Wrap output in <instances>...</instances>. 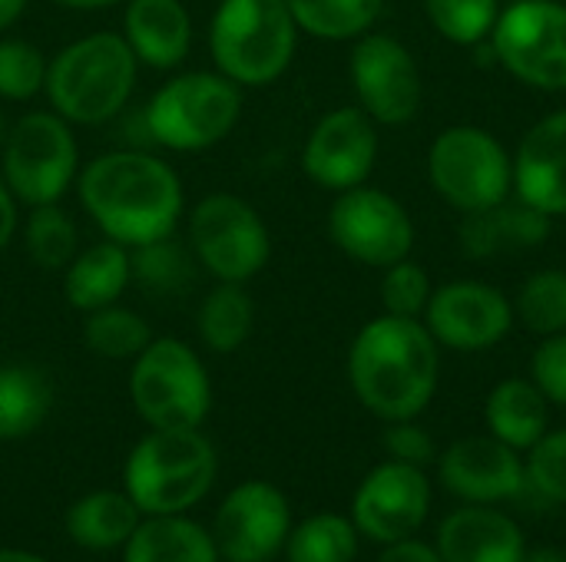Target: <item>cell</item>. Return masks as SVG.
Here are the masks:
<instances>
[{"label":"cell","mask_w":566,"mask_h":562,"mask_svg":"<svg viewBox=\"0 0 566 562\" xmlns=\"http://www.w3.org/2000/svg\"><path fill=\"white\" fill-rule=\"evenodd\" d=\"M80 202L99 232L126 248L176 235L182 219V179L153 152L113 149L76 176Z\"/></svg>","instance_id":"1"},{"label":"cell","mask_w":566,"mask_h":562,"mask_svg":"<svg viewBox=\"0 0 566 562\" xmlns=\"http://www.w3.org/2000/svg\"><path fill=\"white\" fill-rule=\"evenodd\" d=\"M438 341L418 318L381 315L348 351L352 391L385 424L415 421L438 391Z\"/></svg>","instance_id":"2"},{"label":"cell","mask_w":566,"mask_h":562,"mask_svg":"<svg viewBox=\"0 0 566 562\" xmlns=\"http://www.w3.org/2000/svg\"><path fill=\"white\" fill-rule=\"evenodd\" d=\"M139 60L123 40V33H86L63 50L46 66L43 93L66 123L99 126L126 109L136 86Z\"/></svg>","instance_id":"3"},{"label":"cell","mask_w":566,"mask_h":562,"mask_svg":"<svg viewBox=\"0 0 566 562\" xmlns=\"http://www.w3.org/2000/svg\"><path fill=\"white\" fill-rule=\"evenodd\" d=\"M216 484V450L199 427L146 434L123 470V490L146 517L186 513Z\"/></svg>","instance_id":"4"},{"label":"cell","mask_w":566,"mask_h":562,"mask_svg":"<svg viewBox=\"0 0 566 562\" xmlns=\"http://www.w3.org/2000/svg\"><path fill=\"white\" fill-rule=\"evenodd\" d=\"M298 23L285 0H219L209 23L216 70L239 86L275 83L295 56Z\"/></svg>","instance_id":"5"},{"label":"cell","mask_w":566,"mask_h":562,"mask_svg":"<svg viewBox=\"0 0 566 562\" xmlns=\"http://www.w3.org/2000/svg\"><path fill=\"white\" fill-rule=\"evenodd\" d=\"M242 116V86L219 70L172 76L143 106L146 136L169 152H202L219 146Z\"/></svg>","instance_id":"6"},{"label":"cell","mask_w":566,"mask_h":562,"mask_svg":"<svg viewBox=\"0 0 566 562\" xmlns=\"http://www.w3.org/2000/svg\"><path fill=\"white\" fill-rule=\"evenodd\" d=\"M129 397L153 431L202 427L212 407V384L199 354L179 338H153L129 374Z\"/></svg>","instance_id":"7"},{"label":"cell","mask_w":566,"mask_h":562,"mask_svg":"<svg viewBox=\"0 0 566 562\" xmlns=\"http://www.w3.org/2000/svg\"><path fill=\"white\" fill-rule=\"evenodd\" d=\"M80 176V146L73 123L53 109L20 116L0 149V179L20 205L60 202Z\"/></svg>","instance_id":"8"},{"label":"cell","mask_w":566,"mask_h":562,"mask_svg":"<svg viewBox=\"0 0 566 562\" xmlns=\"http://www.w3.org/2000/svg\"><path fill=\"white\" fill-rule=\"evenodd\" d=\"M189 248L199 268L219 282L245 285L272 255L269 225L262 215L232 192H212L189 212Z\"/></svg>","instance_id":"9"},{"label":"cell","mask_w":566,"mask_h":562,"mask_svg":"<svg viewBox=\"0 0 566 562\" xmlns=\"http://www.w3.org/2000/svg\"><path fill=\"white\" fill-rule=\"evenodd\" d=\"M428 176L438 195L458 212L497 205L514 189V162L507 149L478 126L444 129L428 152Z\"/></svg>","instance_id":"10"},{"label":"cell","mask_w":566,"mask_h":562,"mask_svg":"<svg viewBox=\"0 0 566 562\" xmlns=\"http://www.w3.org/2000/svg\"><path fill=\"white\" fill-rule=\"evenodd\" d=\"M494 56L534 89H566V7L557 0H517L491 30Z\"/></svg>","instance_id":"11"},{"label":"cell","mask_w":566,"mask_h":562,"mask_svg":"<svg viewBox=\"0 0 566 562\" xmlns=\"http://www.w3.org/2000/svg\"><path fill=\"white\" fill-rule=\"evenodd\" d=\"M328 235L348 258L375 268L405 262L415 245V225L405 205L368 185L338 192L328 212Z\"/></svg>","instance_id":"12"},{"label":"cell","mask_w":566,"mask_h":562,"mask_svg":"<svg viewBox=\"0 0 566 562\" xmlns=\"http://www.w3.org/2000/svg\"><path fill=\"white\" fill-rule=\"evenodd\" d=\"M431 513V480L421 467L385 460L378 464L352 500V523L371 543L411 540Z\"/></svg>","instance_id":"13"},{"label":"cell","mask_w":566,"mask_h":562,"mask_svg":"<svg viewBox=\"0 0 566 562\" xmlns=\"http://www.w3.org/2000/svg\"><path fill=\"white\" fill-rule=\"evenodd\" d=\"M352 83L361 109L385 126L415 119L421 106V73L411 50L388 33H361L352 50Z\"/></svg>","instance_id":"14"},{"label":"cell","mask_w":566,"mask_h":562,"mask_svg":"<svg viewBox=\"0 0 566 562\" xmlns=\"http://www.w3.org/2000/svg\"><path fill=\"white\" fill-rule=\"evenodd\" d=\"M292 510L279 487L249 480L235 487L216 513V550L226 562H269L285 550Z\"/></svg>","instance_id":"15"},{"label":"cell","mask_w":566,"mask_h":562,"mask_svg":"<svg viewBox=\"0 0 566 562\" xmlns=\"http://www.w3.org/2000/svg\"><path fill=\"white\" fill-rule=\"evenodd\" d=\"M378 159V129L375 119L358 106L332 109L315 123L302 149L305 176L332 192L365 185Z\"/></svg>","instance_id":"16"},{"label":"cell","mask_w":566,"mask_h":562,"mask_svg":"<svg viewBox=\"0 0 566 562\" xmlns=\"http://www.w3.org/2000/svg\"><path fill=\"white\" fill-rule=\"evenodd\" d=\"M514 325L511 298L484 282H451L431 291L424 328L431 338L454 351H484L507 338Z\"/></svg>","instance_id":"17"},{"label":"cell","mask_w":566,"mask_h":562,"mask_svg":"<svg viewBox=\"0 0 566 562\" xmlns=\"http://www.w3.org/2000/svg\"><path fill=\"white\" fill-rule=\"evenodd\" d=\"M441 487L461 503L497 507L524 497L527 464L497 437H461L438 460Z\"/></svg>","instance_id":"18"},{"label":"cell","mask_w":566,"mask_h":562,"mask_svg":"<svg viewBox=\"0 0 566 562\" xmlns=\"http://www.w3.org/2000/svg\"><path fill=\"white\" fill-rule=\"evenodd\" d=\"M434 550L444 562H524L527 537L504 510L464 503L438 527Z\"/></svg>","instance_id":"19"},{"label":"cell","mask_w":566,"mask_h":562,"mask_svg":"<svg viewBox=\"0 0 566 562\" xmlns=\"http://www.w3.org/2000/svg\"><path fill=\"white\" fill-rule=\"evenodd\" d=\"M517 199L544 215H566V109L544 116L517 146Z\"/></svg>","instance_id":"20"},{"label":"cell","mask_w":566,"mask_h":562,"mask_svg":"<svg viewBox=\"0 0 566 562\" xmlns=\"http://www.w3.org/2000/svg\"><path fill=\"white\" fill-rule=\"evenodd\" d=\"M123 40L139 63L172 70L192 46V17L182 0H126Z\"/></svg>","instance_id":"21"},{"label":"cell","mask_w":566,"mask_h":562,"mask_svg":"<svg viewBox=\"0 0 566 562\" xmlns=\"http://www.w3.org/2000/svg\"><path fill=\"white\" fill-rule=\"evenodd\" d=\"M551 235V215L527 205L524 199L497 202L478 212H464L461 222V248L471 258H494V255H514L537 248Z\"/></svg>","instance_id":"22"},{"label":"cell","mask_w":566,"mask_h":562,"mask_svg":"<svg viewBox=\"0 0 566 562\" xmlns=\"http://www.w3.org/2000/svg\"><path fill=\"white\" fill-rule=\"evenodd\" d=\"M129 282H133L129 248L113 238L80 248L73 255V262L63 268V295H66L70 308H76L83 315L116 305L123 298V291L129 288Z\"/></svg>","instance_id":"23"},{"label":"cell","mask_w":566,"mask_h":562,"mask_svg":"<svg viewBox=\"0 0 566 562\" xmlns=\"http://www.w3.org/2000/svg\"><path fill=\"white\" fill-rule=\"evenodd\" d=\"M484 421L491 437L504 441L517 454H527L551 431V401L534 381L507 378L491 391L484 404Z\"/></svg>","instance_id":"24"},{"label":"cell","mask_w":566,"mask_h":562,"mask_svg":"<svg viewBox=\"0 0 566 562\" xmlns=\"http://www.w3.org/2000/svg\"><path fill=\"white\" fill-rule=\"evenodd\" d=\"M123 562H219V550L209 530L169 513L139 520L123 547Z\"/></svg>","instance_id":"25"},{"label":"cell","mask_w":566,"mask_h":562,"mask_svg":"<svg viewBox=\"0 0 566 562\" xmlns=\"http://www.w3.org/2000/svg\"><path fill=\"white\" fill-rule=\"evenodd\" d=\"M139 510L136 503L116 490H96L76 500L66 513V533L76 547L93 550V553H109L126 547L133 530L139 527Z\"/></svg>","instance_id":"26"},{"label":"cell","mask_w":566,"mask_h":562,"mask_svg":"<svg viewBox=\"0 0 566 562\" xmlns=\"http://www.w3.org/2000/svg\"><path fill=\"white\" fill-rule=\"evenodd\" d=\"M199 338L216 354L239 351L255 325V305L239 282H219L199 305Z\"/></svg>","instance_id":"27"},{"label":"cell","mask_w":566,"mask_h":562,"mask_svg":"<svg viewBox=\"0 0 566 562\" xmlns=\"http://www.w3.org/2000/svg\"><path fill=\"white\" fill-rule=\"evenodd\" d=\"M53 391L33 368H0V441L33 434L50 414Z\"/></svg>","instance_id":"28"},{"label":"cell","mask_w":566,"mask_h":562,"mask_svg":"<svg viewBox=\"0 0 566 562\" xmlns=\"http://www.w3.org/2000/svg\"><path fill=\"white\" fill-rule=\"evenodd\" d=\"M298 30L318 40H358L381 17L385 0H285Z\"/></svg>","instance_id":"29"},{"label":"cell","mask_w":566,"mask_h":562,"mask_svg":"<svg viewBox=\"0 0 566 562\" xmlns=\"http://www.w3.org/2000/svg\"><path fill=\"white\" fill-rule=\"evenodd\" d=\"M358 530L352 517L342 513H315L292 527L285 540L289 562H355L358 556Z\"/></svg>","instance_id":"30"},{"label":"cell","mask_w":566,"mask_h":562,"mask_svg":"<svg viewBox=\"0 0 566 562\" xmlns=\"http://www.w3.org/2000/svg\"><path fill=\"white\" fill-rule=\"evenodd\" d=\"M83 341L93 354L106 361H133L153 341V331L143 315L123 305H106L86 315Z\"/></svg>","instance_id":"31"},{"label":"cell","mask_w":566,"mask_h":562,"mask_svg":"<svg viewBox=\"0 0 566 562\" xmlns=\"http://www.w3.org/2000/svg\"><path fill=\"white\" fill-rule=\"evenodd\" d=\"M133 282H139L149 295H179L192 282V248H182L176 235L146 242L129 248Z\"/></svg>","instance_id":"32"},{"label":"cell","mask_w":566,"mask_h":562,"mask_svg":"<svg viewBox=\"0 0 566 562\" xmlns=\"http://www.w3.org/2000/svg\"><path fill=\"white\" fill-rule=\"evenodd\" d=\"M23 245H27V255L33 258V265L43 272H63L73 262V255L80 252L76 225L56 202L30 209L27 225H23Z\"/></svg>","instance_id":"33"},{"label":"cell","mask_w":566,"mask_h":562,"mask_svg":"<svg viewBox=\"0 0 566 562\" xmlns=\"http://www.w3.org/2000/svg\"><path fill=\"white\" fill-rule=\"evenodd\" d=\"M517 315L534 335H560L566 331V272L544 268L531 275L517 295Z\"/></svg>","instance_id":"34"},{"label":"cell","mask_w":566,"mask_h":562,"mask_svg":"<svg viewBox=\"0 0 566 562\" xmlns=\"http://www.w3.org/2000/svg\"><path fill=\"white\" fill-rule=\"evenodd\" d=\"M46 53L20 36H0V99H33L46 83Z\"/></svg>","instance_id":"35"},{"label":"cell","mask_w":566,"mask_h":562,"mask_svg":"<svg viewBox=\"0 0 566 562\" xmlns=\"http://www.w3.org/2000/svg\"><path fill=\"white\" fill-rule=\"evenodd\" d=\"M424 7L438 33L461 46L488 40L497 23V0H424Z\"/></svg>","instance_id":"36"},{"label":"cell","mask_w":566,"mask_h":562,"mask_svg":"<svg viewBox=\"0 0 566 562\" xmlns=\"http://www.w3.org/2000/svg\"><path fill=\"white\" fill-rule=\"evenodd\" d=\"M527 487L541 494L547 503L566 507V427L547 431L527 450Z\"/></svg>","instance_id":"37"},{"label":"cell","mask_w":566,"mask_h":562,"mask_svg":"<svg viewBox=\"0 0 566 562\" xmlns=\"http://www.w3.org/2000/svg\"><path fill=\"white\" fill-rule=\"evenodd\" d=\"M431 301V278L421 265L415 262H395L381 282V305L385 315H398V318H418L424 315Z\"/></svg>","instance_id":"38"},{"label":"cell","mask_w":566,"mask_h":562,"mask_svg":"<svg viewBox=\"0 0 566 562\" xmlns=\"http://www.w3.org/2000/svg\"><path fill=\"white\" fill-rule=\"evenodd\" d=\"M531 381L551 404L566 407V331L551 335L531 358Z\"/></svg>","instance_id":"39"},{"label":"cell","mask_w":566,"mask_h":562,"mask_svg":"<svg viewBox=\"0 0 566 562\" xmlns=\"http://www.w3.org/2000/svg\"><path fill=\"white\" fill-rule=\"evenodd\" d=\"M385 447H388L391 460L411 464V467H421V470L438 457L431 434L424 427H418L415 421H391L388 431H385Z\"/></svg>","instance_id":"40"},{"label":"cell","mask_w":566,"mask_h":562,"mask_svg":"<svg viewBox=\"0 0 566 562\" xmlns=\"http://www.w3.org/2000/svg\"><path fill=\"white\" fill-rule=\"evenodd\" d=\"M375 562H444L441 560V553L434 550V547H428V543H421V540H401V543H388L385 550H381V556Z\"/></svg>","instance_id":"41"},{"label":"cell","mask_w":566,"mask_h":562,"mask_svg":"<svg viewBox=\"0 0 566 562\" xmlns=\"http://www.w3.org/2000/svg\"><path fill=\"white\" fill-rule=\"evenodd\" d=\"M17 199L13 192L7 189V182L0 179V252L10 245V238L17 235Z\"/></svg>","instance_id":"42"},{"label":"cell","mask_w":566,"mask_h":562,"mask_svg":"<svg viewBox=\"0 0 566 562\" xmlns=\"http://www.w3.org/2000/svg\"><path fill=\"white\" fill-rule=\"evenodd\" d=\"M27 10V0H0V33L10 30Z\"/></svg>","instance_id":"43"},{"label":"cell","mask_w":566,"mask_h":562,"mask_svg":"<svg viewBox=\"0 0 566 562\" xmlns=\"http://www.w3.org/2000/svg\"><path fill=\"white\" fill-rule=\"evenodd\" d=\"M63 10H103V7H113V3H126V0H50Z\"/></svg>","instance_id":"44"},{"label":"cell","mask_w":566,"mask_h":562,"mask_svg":"<svg viewBox=\"0 0 566 562\" xmlns=\"http://www.w3.org/2000/svg\"><path fill=\"white\" fill-rule=\"evenodd\" d=\"M524 562H566V553H560V550H551V547H544V550H527V556H524Z\"/></svg>","instance_id":"45"},{"label":"cell","mask_w":566,"mask_h":562,"mask_svg":"<svg viewBox=\"0 0 566 562\" xmlns=\"http://www.w3.org/2000/svg\"><path fill=\"white\" fill-rule=\"evenodd\" d=\"M0 562H43L33 553H23V550H0Z\"/></svg>","instance_id":"46"},{"label":"cell","mask_w":566,"mask_h":562,"mask_svg":"<svg viewBox=\"0 0 566 562\" xmlns=\"http://www.w3.org/2000/svg\"><path fill=\"white\" fill-rule=\"evenodd\" d=\"M7 132H10V126H7V116H3V109H0V149H3V142H7Z\"/></svg>","instance_id":"47"}]
</instances>
